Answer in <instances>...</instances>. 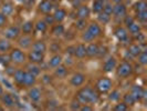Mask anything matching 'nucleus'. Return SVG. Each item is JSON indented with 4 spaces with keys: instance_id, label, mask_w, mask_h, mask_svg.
Wrapping results in <instances>:
<instances>
[{
    "instance_id": "f257e3e1",
    "label": "nucleus",
    "mask_w": 147,
    "mask_h": 111,
    "mask_svg": "<svg viewBox=\"0 0 147 111\" xmlns=\"http://www.w3.org/2000/svg\"><path fill=\"white\" fill-rule=\"evenodd\" d=\"M76 99L81 104H94L98 101V93L96 90L92 89L91 87H85L76 93Z\"/></svg>"
},
{
    "instance_id": "f03ea898",
    "label": "nucleus",
    "mask_w": 147,
    "mask_h": 111,
    "mask_svg": "<svg viewBox=\"0 0 147 111\" xmlns=\"http://www.w3.org/2000/svg\"><path fill=\"white\" fill-rule=\"evenodd\" d=\"M113 87V82L110 78H106V77H103V78H100L97 81H96L95 84V89L97 92L100 93H106L109 92L111 89Z\"/></svg>"
},
{
    "instance_id": "7ed1b4c3",
    "label": "nucleus",
    "mask_w": 147,
    "mask_h": 111,
    "mask_svg": "<svg viewBox=\"0 0 147 111\" xmlns=\"http://www.w3.org/2000/svg\"><path fill=\"white\" fill-rule=\"evenodd\" d=\"M116 74L119 78H127L133 74V66L128 61H123L116 69Z\"/></svg>"
},
{
    "instance_id": "20e7f679",
    "label": "nucleus",
    "mask_w": 147,
    "mask_h": 111,
    "mask_svg": "<svg viewBox=\"0 0 147 111\" xmlns=\"http://www.w3.org/2000/svg\"><path fill=\"white\" fill-rule=\"evenodd\" d=\"M9 56H10L11 62H13L16 65H22L26 61V54L20 49H13L12 51L10 52Z\"/></svg>"
},
{
    "instance_id": "39448f33",
    "label": "nucleus",
    "mask_w": 147,
    "mask_h": 111,
    "mask_svg": "<svg viewBox=\"0 0 147 111\" xmlns=\"http://www.w3.org/2000/svg\"><path fill=\"white\" fill-rule=\"evenodd\" d=\"M132 96L136 101H140L142 99H145L147 97V92L145 89H143L140 86H134L132 88Z\"/></svg>"
},
{
    "instance_id": "423d86ee",
    "label": "nucleus",
    "mask_w": 147,
    "mask_h": 111,
    "mask_svg": "<svg viewBox=\"0 0 147 111\" xmlns=\"http://www.w3.org/2000/svg\"><path fill=\"white\" fill-rule=\"evenodd\" d=\"M28 59L31 63H42L44 60V54L43 52H38V51H32L28 54Z\"/></svg>"
},
{
    "instance_id": "0eeeda50",
    "label": "nucleus",
    "mask_w": 147,
    "mask_h": 111,
    "mask_svg": "<svg viewBox=\"0 0 147 111\" xmlns=\"http://www.w3.org/2000/svg\"><path fill=\"white\" fill-rule=\"evenodd\" d=\"M115 68H116V59L114 57H110L103 65V70L105 72H111Z\"/></svg>"
},
{
    "instance_id": "6e6552de",
    "label": "nucleus",
    "mask_w": 147,
    "mask_h": 111,
    "mask_svg": "<svg viewBox=\"0 0 147 111\" xmlns=\"http://www.w3.org/2000/svg\"><path fill=\"white\" fill-rule=\"evenodd\" d=\"M37 82V78L34 74H32L29 71H26V74H24V80H23V86L26 87H32L34 86Z\"/></svg>"
},
{
    "instance_id": "1a4fd4ad",
    "label": "nucleus",
    "mask_w": 147,
    "mask_h": 111,
    "mask_svg": "<svg viewBox=\"0 0 147 111\" xmlns=\"http://www.w3.org/2000/svg\"><path fill=\"white\" fill-rule=\"evenodd\" d=\"M19 33H20V30H19L18 27H15V26H12V27L8 28V29L6 30V32H5L6 38H7V39H10V40L17 39L18 36H19Z\"/></svg>"
},
{
    "instance_id": "9d476101",
    "label": "nucleus",
    "mask_w": 147,
    "mask_h": 111,
    "mask_svg": "<svg viewBox=\"0 0 147 111\" xmlns=\"http://www.w3.org/2000/svg\"><path fill=\"white\" fill-rule=\"evenodd\" d=\"M24 74H26V71L22 70V69H18L13 72V79H15V82L18 84V86H23V80H24Z\"/></svg>"
},
{
    "instance_id": "9b49d317",
    "label": "nucleus",
    "mask_w": 147,
    "mask_h": 111,
    "mask_svg": "<svg viewBox=\"0 0 147 111\" xmlns=\"http://www.w3.org/2000/svg\"><path fill=\"white\" fill-rule=\"evenodd\" d=\"M53 8V5L50 0H42L39 5V10L42 12V14H50V11Z\"/></svg>"
},
{
    "instance_id": "f8f14e48",
    "label": "nucleus",
    "mask_w": 147,
    "mask_h": 111,
    "mask_svg": "<svg viewBox=\"0 0 147 111\" xmlns=\"http://www.w3.org/2000/svg\"><path fill=\"white\" fill-rule=\"evenodd\" d=\"M85 81V76L83 74H75L71 78V84L73 87H80Z\"/></svg>"
},
{
    "instance_id": "ddd939ff",
    "label": "nucleus",
    "mask_w": 147,
    "mask_h": 111,
    "mask_svg": "<svg viewBox=\"0 0 147 111\" xmlns=\"http://www.w3.org/2000/svg\"><path fill=\"white\" fill-rule=\"evenodd\" d=\"M1 101H2L3 106H6L8 108H12V107H15L16 104L12 96L9 95V93H2L1 95Z\"/></svg>"
},
{
    "instance_id": "4468645a",
    "label": "nucleus",
    "mask_w": 147,
    "mask_h": 111,
    "mask_svg": "<svg viewBox=\"0 0 147 111\" xmlns=\"http://www.w3.org/2000/svg\"><path fill=\"white\" fill-rule=\"evenodd\" d=\"M113 14L116 17H124L126 15V7L122 3H116L115 6H113Z\"/></svg>"
},
{
    "instance_id": "2eb2a0df",
    "label": "nucleus",
    "mask_w": 147,
    "mask_h": 111,
    "mask_svg": "<svg viewBox=\"0 0 147 111\" xmlns=\"http://www.w3.org/2000/svg\"><path fill=\"white\" fill-rule=\"evenodd\" d=\"M28 96H29L31 101L38 102L41 99V91H40V89L38 88H31L29 90V92H28Z\"/></svg>"
},
{
    "instance_id": "dca6fc26",
    "label": "nucleus",
    "mask_w": 147,
    "mask_h": 111,
    "mask_svg": "<svg viewBox=\"0 0 147 111\" xmlns=\"http://www.w3.org/2000/svg\"><path fill=\"white\" fill-rule=\"evenodd\" d=\"M115 36L117 38L119 41H127L128 40V33H127V30L125 28H122V27H118L115 30Z\"/></svg>"
},
{
    "instance_id": "f3484780",
    "label": "nucleus",
    "mask_w": 147,
    "mask_h": 111,
    "mask_svg": "<svg viewBox=\"0 0 147 111\" xmlns=\"http://www.w3.org/2000/svg\"><path fill=\"white\" fill-rule=\"evenodd\" d=\"M74 56H75L76 58H79V59L84 58V57L86 56V47H85V44H78V46L75 47Z\"/></svg>"
},
{
    "instance_id": "a211bd4d",
    "label": "nucleus",
    "mask_w": 147,
    "mask_h": 111,
    "mask_svg": "<svg viewBox=\"0 0 147 111\" xmlns=\"http://www.w3.org/2000/svg\"><path fill=\"white\" fill-rule=\"evenodd\" d=\"M88 30L95 38L96 37H100V36L102 35V29H101V27H100L97 23H95V22H92V23H90V25H88Z\"/></svg>"
},
{
    "instance_id": "6ab92c4d",
    "label": "nucleus",
    "mask_w": 147,
    "mask_h": 111,
    "mask_svg": "<svg viewBox=\"0 0 147 111\" xmlns=\"http://www.w3.org/2000/svg\"><path fill=\"white\" fill-rule=\"evenodd\" d=\"M18 44H19V46L21 48L27 49V48H29L30 46L32 44V38L29 37L28 35H26V36H23V37H21L18 40Z\"/></svg>"
},
{
    "instance_id": "aec40b11",
    "label": "nucleus",
    "mask_w": 147,
    "mask_h": 111,
    "mask_svg": "<svg viewBox=\"0 0 147 111\" xmlns=\"http://www.w3.org/2000/svg\"><path fill=\"white\" fill-rule=\"evenodd\" d=\"M90 16V9L86 6H80L76 12V17L79 19H86Z\"/></svg>"
},
{
    "instance_id": "412c9836",
    "label": "nucleus",
    "mask_w": 147,
    "mask_h": 111,
    "mask_svg": "<svg viewBox=\"0 0 147 111\" xmlns=\"http://www.w3.org/2000/svg\"><path fill=\"white\" fill-rule=\"evenodd\" d=\"M98 50V44H90L86 47V56L90 58L96 57V53Z\"/></svg>"
},
{
    "instance_id": "4be33fe9",
    "label": "nucleus",
    "mask_w": 147,
    "mask_h": 111,
    "mask_svg": "<svg viewBox=\"0 0 147 111\" xmlns=\"http://www.w3.org/2000/svg\"><path fill=\"white\" fill-rule=\"evenodd\" d=\"M142 51L143 50H142V47L140 44H133L128 47V53L133 57H137Z\"/></svg>"
},
{
    "instance_id": "5701e85b",
    "label": "nucleus",
    "mask_w": 147,
    "mask_h": 111,
    "mask_svg": "<svg viewBox=\"0 0 147 111\" xmlns=\"http://www.w3.org/2000/svg\"><path fill=\"white\" fill-rule=\"evenodd\" d=\"M66 17V11L63 9H57L55 12L53 14V18L57 22H61L65 19Z\"/></svg>"
},
{
    "instance_id": "b1692460",
    "label": "nucleus",
    "mask_w": 147,
    "mask_h": 111,
    "mask_svg": "<svg viewBox=\"0 0 147 111\" xmlns=\"http://www.w3.org/2000/svg\"><path fill=\"white\" fill-rule=\"evenodd\" d=\"M66 74H67V69L64 66H58L55 67V70H54V76L57 78H64Z\"/></svg>"
},
{
    "instance_id": "393cba45",
    "label": "nucleus",
    "mask_w": 147,
    "mask_h": 111,
    "mask_svg": "<svg viewBox=\"0 0 147 111\" xmlns=\"http://www.w3.org/2000/svg\"><path fill=\"white\" fill-rule=\"evenodd\" d=\"M32 50L33 51H38V52H43L47 50V44L43 41H37L32 44Z\"/></svg>"
},
{
    "instance_id": "a878e982",
    "label": "nucleus",
    "mask_w": 147,
    "mask_h": 111,
    "mask_svg": "<svg viewBox=\"0 0 147 111\" xmlns=\"http://www.w3.org/2000/svg\"><path fill=\"white\" fill-rule=\"evenodd\" d=\"M61 62H62V57L60 54H54L51 59H50V61H49V67L55 68V67L60 66Z\"/></svg>"
},
{
    "instance_id": "bb28decb",
    "label": "nucleus",
    "mask_w": 147,
    "mask_h": 111,
    "mask_svg": "<svg viewBox=\"0 0 147 111\" xmlns=\"http://www.w3.org/2000/svg\"><path fill=\"white\" fill-rule=\"evenodd\" d=\"M1 14L5 15L6 17L7 16H10L13 11V7L11 3H5V5H1Z\"/></svg>"
},
{
    "instance_id": "cd10ccee",
    "label": "nucleus",
    "mask_w": 147,
    "mask_h": 111,
    "mask_svg": "<svg viewBox=\"0 0 147 111\" xmlns=\"http://www.w3.org/2000/svg\"><path fill=\"white\" fill-rule=\"evenodd\" d=\"M11 49V44L7 39H0V51L7 52Z\"/></svg>"
},
{
    "instance_id": "c85d7f7f",
    "label": "nucleus",
    "mask_w": 147,
    "mask_h": 111,
    "mask_svg": "<svg viewBox=\"0 0 147 111\" xmlns=\"http://www.w3.org/2000/svg\"><path fill=\"white\" fill-rule=\"evenodd\" d=\"M33 30V23L32 21H27L22 25V32L24 35H30Z\"/></svg>"
},
{
    "instance_id": "c756f323",
    "label": "nucleus",
    "mask_w": 147,
    "mask_h": 111,
    "mask_svg": "<svg viewBox=\"0 0 147 111\" xmlns=\"http://www.w3.org/2000/svg\"><path fill=\"white\" fill-rule=\"evenodd\" d=\"M134 9H135L136 12L143 11V10H147L146 1H145V0H140V1H138V2H136V3L134 5Z\"/></svg>"
},
{
    "instance_id": "7c9ffc66",
    "label": "nucleus",
    "mask_w": 147,
    "mask_h": 111,
    "mask_svg": "<svg viewBox=\"0 0 147 111\" xmlns=\"http://www.w3.org/2000/svg\"><path fill=\"white\" fill-rule=\"evenodd\" d=\"M52 33L55 36V37H61L63 33H64V27L62 25H57L54 26V28L52 29Z\"/></svg>"
},
{
    "instance_id": "2f4dec72",
    "label": "nucleus",
    "mask_w": 147,
    "mask_h": 111,
    "mask_svg": "<svg viewBox=\"0 0 147 111\" xmlns=\"http://www.w3.org/2000/svg\"><path fill=\"white\" fill-rule=\"evenodd\" d=\"M103 7H104V3L101 1V0H95L93 2V11L96 12V14H100L103 11Z\"/></svg>"
},
{
    "instance_id": "473e14b6",
    "label": "nucleus",
    "mask_w": 147,
    "mask_h": 111,
    "mask_svg": "<svg viewBox=\"0 0 147 111\" xmlns=\"http://www.w3.org/2000/svg\"><path fill=\"white\" fill-rule=\"evenodd\" d=\"M136 102V100L134 99V97L132 96V93H126L124 96V104L127 106V107H132L134 106Z\"/></svg>"
},
{
    "instance_id": "72a5a7b5",
    "label": "nucleus",
    "mask_w": 147,
    "mask_h": 111,
    "mask_svg": "<svg viewBox=\"0 0 147 111\" xmlns=\"http://www.w3.org/2000/svg\"><path fill=\"white\" fill-rule=\"evenodd\" d=\"M128 30H129V32L134 35V36H136L137 33H140V25H137V23H135V22H133L132 25H129L128 27Z\"/></svg>"
},
{
    "instance_id": "f704fd0d",
    "label": "nucleus",
    "mask_w": 147,
    "mask_h": 111,
    "mask_svg": "<svg viewBox=\"0 0 147 111\" xmlns=\"http://www.w3.org/2000/svg\"><path fill=\"white\" fill-rule=\"evenodd\" d=\"M98 21L100 22H102L103 25H105V23H109L111 20V16L110 15H107V14H105V12H100L98 14Z\"/></svg>"
},
{
    "instance_id": "c9c22d12",
    "label": "nucleus",
    "mask_w": 147,
    "mask_h": 111,
    "mask_svg": "<svg viewBox=\"0 0 147 111\" xmlns=\"http://www.w3.org/2000/svg\"><path fill=\"white\" fill-rule=\"evenodd\" d=\"M82 39H83V41H85V42H92L95 37L88 31V30H85L84 32H83V35H82Z\"/></svg>"
},
{
    "instance_id": "e433bc0d",
    "label": "nucleus",
    "mask_w": 147,
    "mask_h": 111,
    "mask_svg": "<svg viewBox=\"0 0 147 111\" xmlns=\"http://www.w3.org/2000/svg\"><path fill=\"white\" fill-rule=\"evenodd\" d=\"M136 18L138 19V21L145 23L147 21V10H143V11H138L136 14Z\"/></svg>"
},
{
    "instance_id": "4c0bfd02",
    "label": "nucleus",
    "mask_w": 147,
    "mask_h": 111,
    "mask_svg": "<svg viewBox=\"0 0 147 111\" xmlns=\"http://www.w3.org/2000/svg\"><path fill=\"white\" fill-rule=\"evenodd\" d=\"M75 27H76V29H79V30H84L88 27L86 20H85V19H78L76 22H75Z\"/></svg>"
},
{
    "instance_id": "58836bf2",
    "label": "nucleus",
    "mask_w": 147,
    "mask_h": 111,
    "mask_svg": "<svg viewBox=\"0 0 147 111\" xmlns=\"http://www.w3.org/2000/svg\"><path fill=\"white\" fill-rule=\"evenodd\" d=\"M10 62H11V59H10L9 54H6V53L0 54V63H2L5 67H8Z\"/></svg>"
},
{
    "instance_id": "ea45409f",
    "label": "nucleus",
    "mask_w": 147,
    "mask_h": 111,
    "mask_svg": "<svg viewBox=\"0 0 147 111\" xmlns=\"http://www.w3.org/2000/svg\"><path fill=\"white\" fill-rule=\"evenodd\" d=\"M28 68V71L31 72L32 74H34L36 77H37L38 74H40V68L38 66H36V63H32V65H29V66L27 67Z\"/></svg>"
},
{
    "instance_id": "a19ab883",
    "label": "nucleus",
    "mask_w": 147,
    "mask_h": 111,
    "mask_svg": "<svg viewBox=\"0 0 147 111\" xmlns=\"http://www.w3.org/2000/svg\"><path fill=\"white\" fill-rule=\"evenodd\" d=\"M137 57H138V62H140L142 66L147 65V52L146 51H142Z\"/></svg>"
},
{
    "instance_id": "79ce46f5",
    "label": "nucleus",
    "mask_w": 147,
    "mask_h": 111,
    "mask_svg": "<svg viewBox=\"0 0 147 111\" xmlns=\"http://www.w3.org/2000/svg\"><path fill=\"white\" fill-rule=\"evenodd\" d=\"M106 53H107V48L105 46H98V50H97V53H96V57L104 58Z\"/></svg>"
},
{
    "instance_id": "37998d69",
    "label": "nucleus",
    "mask_w": 147,
    "mask_h": 111,
    "mask_svg": "<svg viewBox=\"0 0 147 111\" xmlns=\"http://www.w3.org/2000/svg\"><path fill=\"white\" fill-rule=\"evenodd\" d=\"M47 27H48V25L43 21V20H39L37 22V25H36V29L38 31H41V32H44L45 30H47Z\"/></svg>"
},
{
    "instance_id": "c03bdc74",
    "label": "nucleus",
    "mask_w": 147,
    "mask_h": 111,
    "mask_svg": "<svg viewBox=\"0 0 147 111\" xmlns=\"http://www.w3.org/2000/svg\"><path fill=\"white\" fill-rule=\"evenodd\" d=\"M103 11L105 14L107 15H112L113 14V6L111 3H104V7H103Z\"/></svg>"
},
{
    "instance_id": "a18cd8bd",
    "label": "nucleus",
    "mask_w": 147,
    "mask_h": 111,
    "mask_svg": "<svg viewBox=\"0 0 147 111\" xmlns=\"http://www.w3.org/2000/svg\"><path fill=\"white\" fill-rule=\"evenodd\" d=\"M128 109V107L126 106L124 102H121V104H117L115 107H114V110L115 111H126Z\"/></svg>"
},
{
    "instance_id": "49530a36",
    "label": "nucleus",
    "mask_w": 147,
    "mask_h": 111,
    "mask_svg": "<svg viewBox=\"0 0 147 111\" xmlns=\"http://www.w3.org/2000/svg\"><path fill=\"white\" fill-rule=\"evenodd\" d=\"M71 108H72L73 110H79V109L81 108V102L75 98L73 101L71 102Z\"/></svg>"
},
{
    "instance_id": "de8ad7c7",
    "label": "nucleus",
    "mask_w": 147,
    "mask_h": 111,
    "mask_svg": "<svg viewBox=\"0 0 147 111\" xmlns=\"http://www.w3.org/2000/svg\"><path fill=\"white\" fill-rule=\"evenodd\" d=\"M119 97H121L119 92H118L117 90H114V91H113V92L111 93L110 100H112V101H117L118 99H119Z\"/></svg>"
},
{
    "instance_id": "09e8293b",
    "label": "nucleus",
    "mask_w": 147,
    "mask_h": 111,
    "mask_svg": "<svg viewBox=\"0 0 147 111\" xmlns=\"http://www.w3.org/2000/svg\"><path fill=\"white\" fill-rule=\"evenodd\" d=\"M60 49H61V47H60V44H57V42H53V44L50 46V51L53 52V53H57V52H59Z\"/></svg>"
},
{
    "instance_id": "8fccbe9b",
    "label": "nucleus",
    "mask_w": 147,
    "mask_h": 111,
    "mask_svg": "<svg viewBox=\"0 0 147 111\" xmlns=\"http://www.w3.org/2000/svg\"><path fill=\"white\" fill-rule=\"evenodd\" d=\"M44 22H45L47 25H53V23L55 22L54 18H53V15H49V14H47L45 19H44Z\"/></svg>"
},
{
    "instance_id": "3c124183",
    "label": "nucleus",
    "mask_w": 147,
    "mask_h": 111,
    "mask_svg": "<svg viewBox=\"0 0 147 111\" xmlns=\"http://www.w3.org/2000/svg\"><path fill=\"white\" fill-rule=\"evenodd\" d=\"M134 22V18L131 16H125V19H124V23L126 25V27H128L129 25H132Z\"/></svg>"
},
{
    "instance_id": "603ef678",
    "label": "nucleus",
    "mask_w": 147,
    "mask_h": 111,
    "mask_svg": "<svg viewBox=\"0 0 147 111\" xmlns=\"http://www.w3.org/2000/svg\"><path fill=\"white\" fill-rule=\"evenodd\" d=\"M6 22H7V18H6V16L2 15V14H0V28H1V27H3V26L6 25Z\"/></svg>"
},
{
    "instance_id": "864d4df0",
    "label": "nucleus",
    "mask_w": 147,
    "mask_h": 111,
    "mask_svg": "<svg viewBox=\"0 0 147 111\" xmlns=\"http://www.w3.org/2000/svg\"><path fill=\"white\" fill-rule=\"evenodd\" d=\"M48 109H54V108H57L58 107V102L57 101H49L48 102Z\"/></svg>"
},
{
    "instance_id": "5fc2aeb1",
    "label": "nucleus",
    "mask_w": 147,
    "mask_h": 111,
    "mask_svg": "<svg viewBox=\"0 0 147 111\" xmlns=\"http://www.w3.org/2000/svg\"><path fill=\"white\" fill-rule=\"evenodd\" d=\"M74 51H75V47L74 46H71V47H67L66 48V53L67 54H73L74 56Z\"/></svg>"
},
{
    "instance_id": "6e6d98bb",
    "label": "nucleus",
    "mask_w": 147,
    "mask_h": 111,
    "mask_svg": "<svg viewBox=\"0 0 147 111\" xmlns=\"http://www.w3.org/2000/svg\"><path fill=\"white\" fill-rule=\"evenodd\" d=\"M80 110H82V111H92L93 110V107H90V106H83V107H81L80 108Z\"/></svg>"
},
{
    "instance_id": "4d7b16f0",
    "label": "nucleus",
    "mask_w": 147,
    "mask_h": 111,
    "mask_svg": "<svg viewBox=\"0 0 147 111\" xmlns=\"http://www.w3.org/2000/svg\"><path fill=\"white\" fill-rule=\"evenodd\" d=\"M80 0H72V6H73L74 8L76 7H80Z\"/></svg>"
},
{
    "instance_id": "13d9d810",
    "label": "nucleus",
    "mask_w": 147,
    "mask_h": 111,
    "mask_svg": "<svg viewBox=\"0 0 147 111\" xmlns=\"http://www.w3.org/2000/svg\"><path fill=\"white\" fill-rule=\"evenodd\" d=\"M43 80L44 81H47V82H50L51 81V77H49V76H44Z\"/></svg>"
},
{
    "instance_id": "bf43d9fd",
    "label": "nucleus",
    "mask_w": 147,
    "mask_h": 111,
    "mask_svg": "<svg viewBox=\"0 0 147 111\" xmlns=\"http://www.w3.org/2000/svg\"><path fill=\"white\" fill-rule=\"evenodd\" d=\"M2 93H3V89H2V87L0 86V96H1Z\"/></svg>"
},
{
    "instance_id": "052dcab7",
    "label": "nucleus",
    "mask_w": 147,
    "mask_h": 111,
    "mask_svg": "<svg viewBox=\"0 0 147 111\" xmlns=\"http://www.w3.org/2000/svg\"><path fill=\"white\" fill-rule=\"evenodd\" d=\"M113 1H114V2H115V3H119V2H122V1H123V0H113Z\"/></svg>"
},
{
    "instance_id": "680f3d73",
    "label": "nucleus",
    "mask_w": 147,
    "mask_h": 111,
    "mask_svg": "<svg viewBox=\"0 0 147 111\" xmlns=\"http://www.w3.org/2000/svg\"><path fill=\"white\" fill-rule=\"evenodd\" d=\"M17 1H19V2H26L27 0H17Z\"/></svg>"
},
{
    "instance_id": "e2e57ef3",
    "label": "nucleus",
    "mask_w": 147,
    "mask_h": 111,
    "mask_svg": "<svg viewBox=\"0 0 147 111\" xmlns=\"http://www.w3.org/2000/svg\"><path fill=\"white\" fill-rule=\"evenodd\" d=\"M51 2H55V1H58V0H50Z\"/></svg>"
},
{
    "instance_id": "0e129e2a",
    "label": "nucleus",
    "mask_w": 147,
    "mask_h": 111,
    "mask_svg": "<svg viewBox=\"0 0 147 111\" xmlns=\"http://www.w3.org/2000/svg\"><path fill=\"white\" fill-rule=\"evenodd\" d=\"M101 1H102L103 3H105V2H106V0H101Z\"/></svg>"
},
{
    "instance_id": "69168bd1",
    "label": "nucleus",
    "mask_w": 147,
    "mask_h": 111,
    "mask_svg": "<svg viewBox=\"0 0 147 111\" xmlns=\"http://www.w3.org/2000/svg\"><path fill=\"white\" fill-rule=\"evenodd\" d=\"M1 5H2V3H1V0H0V7H1Z\"/></svg>"
},
{
    "instance_id": "338daca9",
    "label": "nucleus",
    "mask_w": 147,
    "mask_h": 111,
    "mask_svg": "<svg viewBox=\"0 0 147 111\" xmlns=\"http://www.w3.org/2000/svg\"><path fill=\"white\" fill-rule=\"evenodd\" d=\"M80 1H88V0H80Z\"/></svg>"
},
{
    "instance_id": "774afa93",
    "label": "nucleus",
    "mask_w": 147,
    "mask_h": 111,
    "mask_svg": "<svg viewBox=\"0 0 147 111\" xmlns=\"http://www.w3.org/2000/svg\"><path fill=\"white\" fill-rule=\"evenodd\" d=\"M145 1H146V0H145Z\"/></svg>"
}]
</instances>
